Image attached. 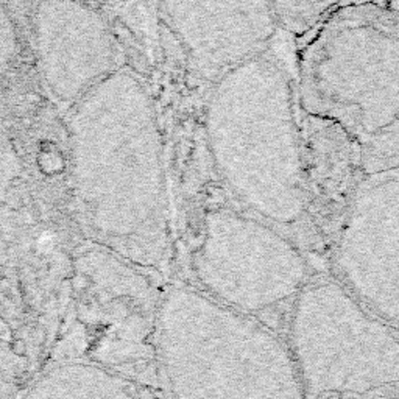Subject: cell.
I'll use <instances>...</instances> for the list:
<instances>
[{"label":"cell","instance_id":"3","mask_svg":"<svg viewBox=\"0 0 399 399\" xmlns=\"http://www.w3.org/2000/svg\"><path fill=\"white\" fill-rule=\"evenodd\" d=\"M36 50L44 80L59 99H74L92 77V14L75 4H39L35 14Z\"/></svg>","mask_w":399,"mask_h":399},{"label":"cell","instance_id":"1","mask_svg":"<svg viewBox=\"0 0 399 399\" xmlns=\"http://www.w3.org/2000/svg\"><path fill=\"white\" fill-rule=\"evenodd\" d=\"M161 354L173 399H306L293 359L247 323L164 329Z\"/></svg>","mask_w":399,"mask_h":399},{"label":"cell","instance_id":"2","mask_svg":"<svg viewBox=\"0 0 399 399\" xmlns=\"http://www.w3.org/2000/svg\"><path fill=\"white\" fill-rule=\"evenodd\" d=\"M295 368L306 397L362 394L397 382L396 337L359 314L326 324H295Z\"/></svg>","mask_w":399,"mask_h":399},{"label":"cell","instance_id":"4","mask_svg":"<svg viewBox=\"0 0 399 399\" xmlns=\"http://www.w3.org/2000/svg\"><path fill=\"white\" fill-rule=\"evenodd\" d=\"M17 52V35L11 16L0 5V77H2Z\"/></svg>","mask_w":399,"mask_h":399}]
</instances>
